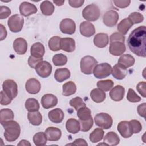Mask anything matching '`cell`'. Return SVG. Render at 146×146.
<instances>
[{"instance_id":"bcb514c9","label":"cell","mask_w":146,"mask_h":146,"mask_svg":"<svg viewBox=\"0 0 146 146\" xmlns=\"http://www.w3.org/2000/svg\"><path fill=\"white\" fill-rule=\"evenodd\" d=\"M127 99L129 102L132 103H136L141 100V98L137 95L135 91L132 88H129L127 93Z\"/></svg>"},{"instance_id":"4316f807","label":"cell","mask_w":146,"mask_h":146,"mask_svg":"<svg viewBox=\"0 0 146 146\" xmlns=\"http://www.w3.org/2000/svg\"><path fill=\"white\" fill-rule=\"evenodd\" d=\"M71 75L70 70L67 68H58L55 70L54 78L55 80L59 82H62L66 79L70 78Z\"/></svg>"},{"instance_id":"db71d44e","label":"cell","mask_w":146,"mask_h":146,"mask_svg":"<svg viewBox=\"0 0 146 146\" xmlns=\"http://www.w3.org/2000/svg\"><path fill=\"white\" fill-rule=\"evenodd\" d=\"M113 3L115 5L119 7V8H125L128 7L131 1L129 0H122V1H119V0H115L113 1Z\"/></svg>"},{"instance_id":"91938a15","label":"cell","mask_w":146,"mask_h":146,"mask_svg":"<svg viewBox=\"0 0 146 146\" xmlns=\"http://www.w3.org/2000/svg\"><path fill=\"white\" fill-rule=\"evenodd\" d=\"M18 145H29L30 146L31 145V144L27 141V140H22L20 141V142L18 144Z\"/></svg>"},{"instance_id":"9c48e42d","label":"cell","mask_w":146,"mask_h":146,"mask_svg":"<svg viewBox=\"0 0 146 146\" xmlns=\"http://www.w3.org/2000/svg\"><path fill=\"white\" fill-rule=\"evenodd\" d=\"M38 75L41 78H46L48 77L52 72V66L47 61L40 62L35 68Z\"/></svg>"},{"instance_id":"44dd1931","label":"cell","mask_w":146,"mask_h":146,"mask_svg":"<svg viewBox=\"0 0 146 146\" xmlns=\"http://www.w3.org/2000/svg\"><path fill=\"white\" fill-rule=\"evenodd\" d=\"M60 48L62 50L72 52L75 49V42L71 38H63L60 39Z\"/></svg>"},{"instance_id":"94428289","label":"cell","mask_w":146,"mask_h":146,"mask_svg":"<svg viewBox=\"0 0 146 146\" xmlns=\"http://www.w3.org/2000/svg\"><path fill=\"white\" fill-rule=\"evenodd\" d=\"M53 2L57 6H62L64 3V1H53Z\"/></svg>"},{"instance_id":"f1b7e54d","label":"cell","mask_w":146,"mask_h":146,"mask_svg":"<svg viewBox=\"0 0 146 146\" xmlns=\"http://www.w3.org/2000/svg\"><path fill=\"white\" fill-rule=\"evenodd\" d=\"M91 99L95 103H101L103 102L106 97L105 92L100 88H94L90 92Z\"/></svg>"},{"instance_id":"5b68a950","label":"cell","mask_w":146,"mask_h":146,"mask_svg":"<svg viewBox=\"0 0 146 146\" xmlns=\"http://www.w3.org/2000/svg\"><path fill=\"white\" fill-rule=\"evenodd\" d=\"M95 124L105 129L110 128L113 123L112 117L107 113H99L96 115L94 118Z\"/></svg>"},{"instance_id":"4dcf8cb0","label":"cell","mask_w":146,"mask_h":146,"mask_svg":"<svg viewBox=\"0 0 146 146\" xmlns=\"http://www.w3.org/2000/svg\"><path fill=\"white\" fill-rule=\"evenodd\" d=\"M135 62V58L133 56L130 54H124L119 58L118 64L127 68L133 66Z\"/></svg>"},{"instance_id":"f907efd6","label":"cell","mask_w":146,"mask_h":146,"mask_svg":"<svg viewBox=\"0 0 146 146\" xmlns=\"http://www.w3.org/2000/svg\"><path fill=\"white\" fill-rule=\"evenodd\" d=\"M125 37L120 33H114L110 36V42L115 41H120L124 42Z\"/></svg>"},{"instance_id":"ba28073f","label":"cell","mask_w":146,"mask_h":146,"mask_svg":"<svg viewBox=\"0 0 146 146\" xmlns=\"http://www.w3.org/2000/svg\"><path fill=\"white\" fill-rule=\"evenodd\" d=\"M2 89L4 92L12 100L18 94V86L15 81L11 79L5 80L2 84Z\"/></svg>"},{"instance_id":"484cf974","label":"cell","mask_w":146,"mask_h":146,"mask_svg":"<svg viewBox=\"0 0 146 146\" xmlns=\"http://www.w3.org/2000/svg\"><path fill=\"white\" fill-rule=\"evenodd\" d=\"M67 131L72 134H75L80 130V125L79 120L73 118H70L67 120L66 123Z\"/></svg>"},{"instance_id":"6f0895ef","label":"cell","mask_w":146,"mask_h":146,"mask_svg":"<svg viewBox=\"0 0 146 146\" xmlns=\"http://www.w3.org/2000/svg\"><path fill=\"white\" fill-rule=\"evenodd\" d=\"M68 145H84V146H87L88 144L86 141V140L83 139H77L74 140V141L72 144H69Z\"/></svg>"},{"instance_id":"cb8c5ba5","label":"cell","mask_w":146,"mask_h":146,"mask_svg":"<svg viewBox=\"0 0 146 146\" xmlns=\"http://www.w3.org/2000/svg\"><path fill=\"white\" fill-rule=\"evenodd\" d=\"M127 73L128 71L127 68L118 63L115 64L113 68H112L111 74L116 79L121 80L124 79L126 76Z\"/></svg>"},{"instance_id":"9f6ffc18","label":"cell","mask_w":146,"mask_h":146,"mask_svg":"<svg viewBox=\"0 0 146 146\" xmlns=\"http://www.w3.org/2000/svg\"><path fill=\"white\" fill-rule=\"evenodd\" d=\"M84 0H69L68 1L69 5L71 7H75V8L81 7L84 3Z\"/></svg>"},{"instance_id":"603a6c76","label":"cell","mask_w":146,"mask_h":146,"mask_svg":"<svg viewBox=\"0 0 146 146\" xmlns=\"http://www.w3.org/2000/svg\"><path fill=\"white\" fill-rule=\"evenodd\" d=\"M108 36L106 33H98L96 34L94 38V44L99 48H103L106 47L108 44Z\"/></svg>"},{"instance_id":"ee69618b","label":"cell","mask_w":146,"mask_h":146,"mask_svg":"<svg viewBox=\"0 0 146 146\" xmlns=\"http://www.w3.org/2000/svg\"><path fill=\"white\" fill-rule=\"evenodd\" d=\"M80 123V130L82 132H87L88 131L91 127L93 125V119L92 117H91L89 119L87 120H79Z\"/></svg>"},{"instance_id":"7bdbcfd3","label":"cell","mask_w":146,"mask_h":146,"mask_svg":"<svg viewBox=\"0 0 146 146\" xmlns=\"http://www.w3.org/2000/svg\"><path fill=\"white\" fill-rule=\"evenodd\" d=\"M70 105L74 107L76 111L82 107L86 106L85 103L83 101V99L78 96L71 99L70 101Z\"/></svg>"},{"instance_id":"b9f144b4","label":"cell","mask_w":146,"mask_h":146,"mask_svg":"<svg viewBox=\"0 0 146 146\" xmlns=\"http://www.w3.org/2000/svg\"><path fill=\"white\" fill-rule=\"evenodd\" d=\"M67 62V57L63 54H55L52 58V62L56 66L65 65Z\"/></svg>"},{"instance_id":"f5cc1de1","label":"cell","mask_w":146,"mask_h":146,"mask_svg":"<svg viewBox=\"0 0 146 146\" xmlns=\"http://www.w3.org/2000/svg\"><path fill=\"white\" fill-rule=\"evenodd\" d=\"M145 82H140L136 86V89L139 94L144 98L146 97V91H145Z\"/></svg>"},{"instance_id":"74e56055","label":"cell","mask_w":146,"mask_h":146,"mask_svg":"<svg viewBox=\"0 0 146 146\" xmlns=\"http://www.w3.org/2000/svg\"><path fill=\"white\" fill-rule=\"evenodd\" d=\"M47 136L45 132H39L35 133L33 138V140L35 145L41 146L46 145L47 143Z\"/></svg>"},{"instance_id":"e0dca14e","label":"cell","mask_w":146,"mask_h":146,"mask_svg":"<svg viewBox=\"0 0 146 146\" xmlns=\"http://www.w3.org/2000/svg\"><path fill=\"white\" fill-rule=\"evenodd\" d=\"M80 33L85 37H91L95 33V29L94 25L87 21L82 22L80 25Z\"/></svg>"},{"instance_id":"ffe728a7","label":"cell","mask_w":146,"mask_h":146,"mask_svg":"<svg viewBox=\"0 0 146 146\" xmlns=\"http://www.w3.org/2000/svg\"><path fill=\"white\" fill-rule=\"evenodd\" d=\"M45 133L47 140L51 141H56L59 140L62 136L61 130L54 127H48L45 131Z\"/></svg>"},{"instance_id":"2e32d148","label":"cell","mask_w":146,"mask_h":146,"mask_svg":"<svg viewBox=\"0 0 146 146\" xmlns=\"http://www.w3.org/2000/svg\"><path fill=\"white\" fill-rule=\"evenodd\" d=\"M58 103V98L51 94L44 95L41 99V104L45 109H48L55 107Z\"/></svg>"},{"instance_id":"60d3db41","label":"cell","mask_w":146,"mask_h":146,"mask_svg":"<svg viewBox=\"0 0 146 146\" xmlns=\"http://www.w3.org/2000/svg\"><path fill=\"white\" fill-rule=\"evenodd\" d=\"M114 83L111 79L99 80L97 83V87L103 91H110L113 86Z\"/></svg>"},{"instance_id":"8d00e7d4","label":"cell","mask_w":146,"mask_h":146,"mask_svg":"<svg viewBox=\"0 0 146 146\" xmlns=\"http://www.w3.org/2000/svg\"><path fill=\"white\" fill-rule=\"evenodd\" d=\"M14 115L13 111L9 108L2 109L0 111V122L1 124L12 120Z\"/></svg>"},{"instance_id":"f6af8a7d","label":"cell","mask_w":146,"mask_h":146,"mask_svg":"<svg viewBox=\"0 0 146 146\" xmlns=\"http://www.w3.org/2000/svg\"><path fill=\"white\" fill-rule=\"evenodd\" d=\"M128 18L133 24H137L143 21L144 16L139 12H133L129 15Z\"/></svg>"},{"instance_id":"d6986e66","label":"cell","mask_w":146,"mask_h":146,"mask_svg":"<svg viewBox=\"0 0 146 146\" xmlns=\"http://www.w3.org/2000/svg\"><path fill=\"white\" fill-rule=\"evenodd\" d=\"M124 94V88L121 85H117L111 90L110 96L112 100L115 102H119L123 99Z\"/></svg>"},{"instance_id":"1f68e13d","label":"cell","mask_w":146,"mask_h":146,"mask_svg":"<svg viewBox=\"0 0 146 146\" xmlns=\"http://www.w3.org/2000/svg\"><path fill=\"white\" fill-rule=\"evenodd\" d=\"M133 25L132 22L128 18H124L118 24L117 29L123 35H125L130 28Z\"/></svg>"},{"instance_id":"f546056e","label":"cell","mask_w":146,"mask_h":146,"mask_svg":"<svg viewBox=\"0 0 146 146\" xmlns=\"http://www.w3.org/2000/svg\"><path fill=\"white\" fill-rule=\"evenodd\" d=\"M27 118L29 122L35 126L39 125L42 122V114L38 111L29 112L27 114Z\"/></svg>"},{"instance_id":"8fae6325","label":"cell","mask_w":146,"mask_h":146,"mask_svg":"<svg viewBox=\"0 0 146 146\" xmlns=\"http://www.w3.org/2000/svg\"><path fill=\"white\" fill-rule=\"evenodd\" d=\"M59 28L63 33L71 35L75 32L76 25L72 19L65 18L60 22Z\"/></svg>"},{"instance_id":"816d5d0a","label":"cell","mask_w":146,"mask_h":146,"mask_svg":"<svg viewBox=\"0 0 146 146\" xmlns=\"http://www.w3.org/2000/svg\"><path fill=\"white\" fill-rule=\"evenodd\" d=\"M12 101V99L9 97L3 91H1V101L0 103L1 105L6 106L10 104Z\"/></svg>"},{"instance_id":"3957f363","label":"cell","mask_w":146,"mask_h":146,"mask_svg":"<svg viewBox=\"0 0 146 146\" xmlns=\"http://www.w3.org/2000/svg\"><path fill=\"white\" fill-rule=\"evenodd\" d=\"M98 62L91 56L87 55L82 58L80 60V70L82 73L86 75H90L92 73L95 67L97 65Z\"/></svg>"},{"instance_id":"277c9868","label":"cell","mask_w":146,"mask_h":146,"mask_svg":"<svg viewBox=\"0 0 146 146\" xmlns=\"http://www.w3.org/2000/svg\"><path fill=\"white\" fill-rule=\"evenodd\" d=\"M83 18L88 21H95L100 17V10L95 4H90L84 7L82 11Z\"/></svg>"},{"instance_id":"83f0119b","label":"cell","mask_w":146,"mask_h":146,"mask_svg":"<svg viewBox=\"0 0 146 146\" xmlns=\"http://www.w3.org/2000/svg\"><path fill=\"white\" fill-rule=\"evenodd\" d=\"M103 141L107 144V145L115 146L117 145L120 142V138L119 136L114 132H108L104 137Z\"/></svg>"},{"instance_id":"f35d334b","label":"cell","mask_w":146,"mask_h":146,"mask_svg":"<svg viewBox=\"0 0 146 146\" xmlns=\"http://www.w3.org/2000/svg\"><path fill=\"white\" fill-rule=\"evenodd\" d=\"M77 116L80 120H87L91 116V111L88 107H83L77 111Z\"/></svg>"},{"instance_id":"c3c4849f","label":"cell","mask_w":146,"mask_h":146,"mask_svg":"<svg viewBox=\"0 0 146 146\" xmlns=\"http://www.w3.org/2000/svg\"><path fill=\"white\" fill-rule=\"evenodd\" d=\"M42 61H43V58H38L31 55L29 58L28 64L30 67H31L33 68H35L36 66Z\"/></svg>"},{"instance_id":"8992f818","label":"cell","mask_w":146,"mask_h":146,"mask_svg":"<svg viewBox=\"0 0 146 146\" xmlns=\"http://www.w3.org/2000/svg\"><path fill=\"white\" fill-rule=\"evenodd\" d=\"M24 23L23 18L19 14H14L7 21V25L10 30L13 33H18L22 29Z\"/></svg>"},{"instance_id":"ac0fdd59","label":"cell","mask_w":146,"mask_h":146,"mask_svg":"<svg viewBox=\"0 0 146 146\" xmlns=\"http://www.w3.org/2000/svg\"><path fill=\"white\" fill-rule=\"evenodd\" d=\"M13 48L18 55L25 54L27 51V43L22 38H17L13 42Z\"/></svg>"},{"instance_id":"52a82bcc","label":"cell","mask_w":146,"mask_h":146,"mask_svg":"<svg viewBox=\"0 0 146 146\" xmlns=\"http://www.w3.org/2000/svg\"><path fill=\"white\" fill-rule=\"evenodd\" d=\"M112 72L111 66L107 63H103L97 64L94 70L93 74L98 79H103L110 76Z\"/></svg>"},{"instance_id":"11a10c76","label":"cell","mask_w":146,"mask_h":146,"mask_svg":"<svg viewBox=\"0 0 146 146\" xmlns=\"http://www.w3.org/2000/svg\"><path fill=\"white\" fill-rule=\"evenodd\" d=\"M145 108H146L145 103H143L139 104L137 108L139 115L144 118H145Z\"/></svg>"},{"instance_id":"d4e9b609","label":"cell","mask_w":146,"mask_h":146,"mask_svg":"<svg viewBox=\"0 0 146 146\" xmlns=\"http://www.w3.org/2000/svg\"><path fill=\"white\" fill-rule=\"evenodd\" d=\"M45 53V48L43 44L40 42L34 43L30 48L31 55L36 58H43Z\"/></svg>"},{"instance_id":"d6a6232c","label":"cell","mask_w":146,"mask_h":146,"mask_svg":"<svg viewBox=\"0 0 146 146\" xmlns=\"http://www.w3.org/2000/svg\"><path fill=\"white\" fill-rule=\"evenodd\" d=\"M40 9L42 14L47 16L51 15L55 10L54 5L49 1L42 2L40 5Z\"/></svg>"},{"instance_id":"ab89813d","label":"cell","mask_w":146,"mask_h":146,"mask_svg":"<svg viewBox=\"0 0 146 146\" xmlns=\"http://www.w3.org/2000/svg\"><path fill=\"white\" fill-rule=\"evenodd\" d=\"M60 38L58 36H54L50 39L48 41L49 48L52 51H58L60 48Z\"/></svg>"},{"instance_id":"7dc6e473","label":"cell","mask_w":146,"mask_h":146,"mask_svg":"<svg viewBox=\"0 0 146 146\" xmlns=\"http://www.w3.org/2000/svg\"><path fill=\"white\" fill-rule=\"evenodd\" d=\"M133 133H138L142 129V125L140 122L137 120H131L129 121Z\"/></svg>"},{"instance_id":"4fadbf2b","label":"cell","mask_w":146,"mask_h":146,"mask_svg":"<svg viewBox=\"0 0 146 146\" xmlns=\"http://www.w3.org/2000/svg\"><path fill=\"white\" fill-rule=\"evenodd\" d=\"M126 47L124 42L120 41H115L110 42L109 51L110 54L114 56H120L125 51Z\"/></svg>"},{"instance_id":"680465c9","label":"cell","mask_w":146,"mask_h":146,"mask_svg":"<svg viewBox=\"0 0 146 146\" xmlns=\"http://www.w3.org/2000/svg\"><path fill=\"white\" fill-rule=\"evenodd\" d=\"M7 36V31L4 26L1 24V40H2L6 38Z\"/></svg>"},{"instance_id":"7402d4cb","label":"cell","mask_w":146,"mask_h":146,"mask_svg":"<svg viewBox=\"0 0 146 146\" xmlns=\"http://www.w3.org/2000/svg\"><path fill=\"white\" fill-rule=\"evenodd\" d=\"M48 116L51 121L58 124L63 121L64 114L61 109L57 108L50 111L48 112Z\"/></svg>"},{"instance_id":"6da1fadb","label":"cell","mask_w":146,"mask_h":146,"mask_svg":"<svg viewBox=\"0 0 146 146\" xmlns=\"http://www.w3.org/2000/svg\"><path fill=\"white\" fill-rule=\"evenodd\" d=\"M127 44L131 52L139 56L145 58L146 56V27L140 26L134 29L129 35Z\"/></svg>"},{"instance_id":"9a60e30c","label":"cell","mask_w":146,"mask_h":146,"mask_svg":"<svg viewBox=\"0 0 146 146\" xmlns=\"http://www.w3.org/2000/svg\"><path fill=\"white\" fill-rule=\"evenodd\" d=\"M25 88L27 92L30 94H38L41 88L40 83L35 78L28 79L25 84Z\"/></svg>"},{"instance_id":"e575fe53","label":"cell","mask_w":146,"mask_h":146,"mask_svg":"<svg viewBox=\"0 0 146 146\" xmlns=\"http://www.w3.org/2000/svg\"><path fill=\"white\" fill-rule=\"evenodd\" d=\"M25 108L29 112L38 111L39 110V103L34 98H29L25 102Z\"/></svg>"},{"instance_id":"7a4b0ae2","label":"cell","mask_w":146,"mask_h":146,"mask_svg":"<svg viewBox=\"0 0 146 146\" xmlns=\"http://www.w3.org/2000/svg\"><path fill=\"white\" fill-rule=\"evenodd\" d=\"M5 129L4 136L9 142L15 141L20 135L21 128L19 124L15 121L10 120L1 124Z\"/></svg>"},{"instance_id":"7c38bea8","label":"cell","mask_w":146,"mask_h":146,"mask_svg":"<svg viewBox=\"0 0 146 146\" xmlns=\"http://www.w3.org/2000/svg\"><path fill=\"white\" fill-rule=\"evenodd\" d=\"M117 131L124 138H129L133 134L129 121H122L117 125Z\"/></svg>"},{"instance_id":"d590c367","label":"cell","mask_w":146,"mask_h":146,"mask_svg":"<svg viewBox=\"0 0 146 146\" xmlns=\"http://www.w3.org/2000/svg\"><path fill=\"white\" fill-rule=\"evenodd\" d=\"M104 134V132L102 128H97L90 134V140L93 143L99 142L102 140Z\"/></svg>"},{"instance_id":"5bb4252c","label":"cell","mask_w":146,"mask_h":146,"mask_svg":"<svg viewBox=\"0 0 146 146\" xmlns=\"http://www.w3.org/2000/svg\"><path fill=\"white\" fill-rule=\"evenodd\" d=\"M19 11L21 15L28 17L36 13L38 11V9L34 4L27 2H23L19 6Z\"/></svg>"},{"instance_id":"836d02e7","label":"cell","mask_w":146,"mask_h":146,"mask_svg":"<svg viewBox=\"0 0 146 146\" xmlns=\"http://www.w3.org/2000/svg\"><path fill=\"white\" fill-rule=\"evenodd\" d=\"M76 91V86L74 82L69 81L63 85V92L64 96H70L74 94Z\"/></svg>"},{"instance_id":"681fc988","label":"cell","mask_w":146,"mask_h":146,"mask_svg":"<svg viewBox=\"0 0 146 146\" xmlns=\"http://www.w3.org/2000/svg\"><path fill=\"white\" fill-rule=\"evenodd\" d=\"M11 14L10 8L5 6H1L0 7V19H3L7 18Z\"/></svg>"},{"instance_id":"30bf717a","label":"cell","mask_w":146,"mask_h":146,"mask_svg":"<svg viewBox=\"0 0 146 146\" xmlns=\"http://www.w3.org/2000/svg\"><path fill=\"white\" fill-rule=\"evenodd\" d=\"M119 14L115 10H110L106 11L103 17L104 24L108 27L115 26L119 19Z\"/></svg>"}]
</instances>
